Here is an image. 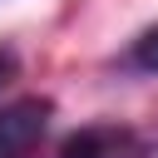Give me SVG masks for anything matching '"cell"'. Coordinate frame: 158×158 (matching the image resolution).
Here are the masks:
<instances>
[{
  "label": "cell",
  "mask_w": 158,
  "mask_h": 158,
  "mask_svg": "<svg viewBox=\"0 0 158 158\" xmlns=\"http://www.w3.org/2000/svg\"><path fill=\"white\" fill-rule=\"evenodd\" d=\"M49 114H54V104L40 94L5 104L0 109V158H30L49 128Z\"/></svg>",
  "instance_id": "obj_1"
},
{
  "label": "cell",
  "mask_w": 158,
  "mask_h": 158,
  "mask_svg": "<svg viewBox=\"0 0 158 158\" xmlns=\"http://www.w3.org/2000/svg\"><path fill=\"white\" fill-rule=\"evenodd\" d=\"M54 158H143V143H138V133H128L118 123H89L79 133H69Z\"/></svg>",
  "instance_id": "obj_2"
},
{
  "label": "cell",
  "mask_w": 158,
  "mask_h": 158,
  "mask_svg": "<svg viewBox=\"0 0 158 158\" xmlns=\"http://www.w3.org/2000/svg\"><path fill=\"white\" fill-rule=\"evenodd\" d=\"M15 64H20V59H15V49H10V44H0V84L15 74Z\"/></svg>",
  "instance_id": "obj_4"
},
{
  "label": "cell",
  "mask_w": 158,
  "mask_h": 158,
  "mask_svg": "<svg viewBox=\"0 0 158 158\" xmlns=\"http://www.w3.org/2000/svg\"><path fill=\"white\" fill-rule=\"evenodd\" d=\"M128 69H138V74H158V25L153 30H143L133 44H128V59H123Z\"/></svg>",
  "instance_id": "obj_3"
}]
</instances>
